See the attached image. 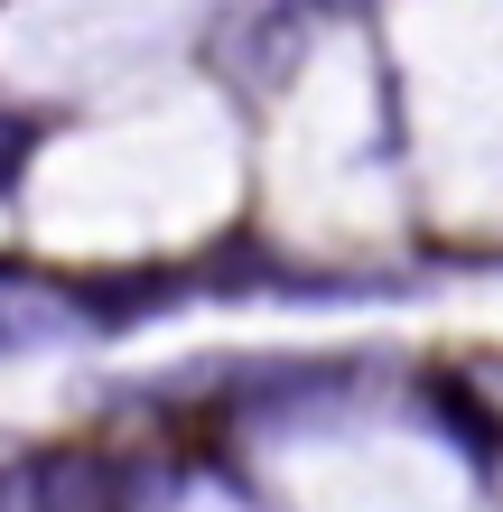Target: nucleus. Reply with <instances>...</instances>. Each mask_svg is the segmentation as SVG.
<instances>
[{"mask_svg": "<svg viewBox=\"0 0 503 512\" xmlns=\"http://www.w3.org/2000/svg\"><path fill=\"white\" fill-rule=\"evenodd\" d=\"M66 336H94L84 308H66V298H47V289H0V354H47Z\"/></svg>", "mask_w": 503, "mask_h": 512, "instance_id": "obj_1", "label": "nucleus"}, {"mask_svg": "<svg viewBox=\"0 0 503 512\" xmlns=\"http://www.w3.org/2000/svg\"><path fill=\"white\" fill-rule=\"evenodd\" d=\"M28 149H38V122H0V196L19 187V168H28Z\"/></svg>", "mask_w": 503, "mask_h": 512, "instance_id": "obj_2", "label": "nucleus"}]
</instances>
